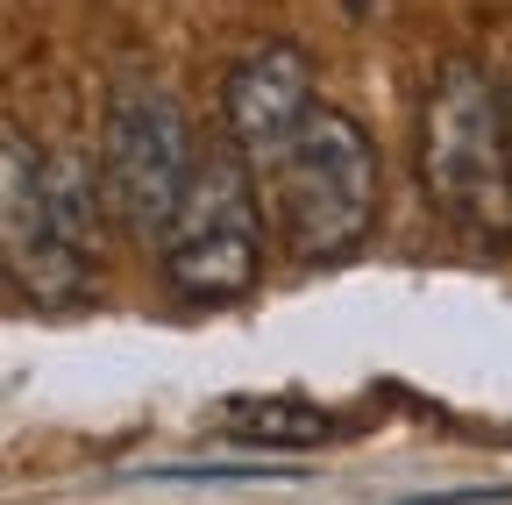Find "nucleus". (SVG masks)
<instances>
[{"instance_id":"f257e3e1","label":"nucleus","mask_w":512,"mask_h":505,"mask_svg":"<svg viewBox=\"0 0 512 505\" xmlns=\"http://www.w3.org/2000/svg\"><path fill=\"white\" fill-rule=\"evenodd\" d=\"M420 178L470 242L512 235V100L477 57H441L420 100Z\"/></svg>"},{"instance_id":"f03ea898","label":"nucleus","mask_w":512,"mask_h":505,"mask_svg":"<svg viewBox=\"0 0 512 505\" xmlns=\"http://www.w3.org/2000/svg\"><path fill=\"white\" fill-rule=\"evenodd\" d=\"M164 278L192 306H228L264 271V214H256V164L235 136L207 143L185 178V200L164 228Z\"/></svg>"},{"instance_id":"7ed1b4c3","label":"nucleus","mask_w":512,"mask_h":505,"mask_svg":"<svg viewBox=\"0 0 512 505\" xmlns=\"http://www.w3.org/2000/svg\"><path fill=\"white\" fill-rule=\"evenodd\" d=\"M271 207L292 264H335L377 221V150L342 107H313L299 143L271 171Z\"/></svg>"},{"instance_id":"20e7f679","label":"nucleus","mask_w":512,"mask_h":505,"mask_svg":"<svg viewBox=\"0 0 512 505\" xmlns=\"http://www.w3.org/2000/svg\"><path fill=\"white\" fill-rule=\"evenodd\" d=\"M200 143L185 129V107L157 79H121L100 114V193L136 242H164Z\"/></svg>"},{"instance_id":"39448f33","label":"nucleus","mask_w":512,"mask_h":505,"mask_svg":"<svg viewBox=\"0 0 512 505\" xmlns=\"http://www.w3.org/2000/svg\"><path fill=\"white\" fill-rule=\"evenodd\" d=\"M0 257H8V278L22 285V299H36V306L86 299L93 257L79 242H64L50 193H43V157L22 136V121L0 129Z\"/></svg>"},{"instance_id":"423d86ee","label":"nucleus","mask_w":512,"mask_h":505,"mask_svg":"<svg viewBox=\"0 0 512 505\" xmlns=\"http://www.w3.org/2000/svg\"><path fill=\"white\" fill-rule=\"evenodd\" d=\"M313 57L299 43H256L221 86V114L228 136L242 143V157L256 164V178H271L285 164V150L299 143L306 114H313Z\"/></svg>"},{"instance_id":"0eeeda50","label":"nucleus","mask_w":512,"mask_h":505,"mask_svg":"<svg viewBox=\"0 0 512 505\" xmlns=\"http://www.w3.org/2000/svg\"><path fill=\"white\" fill-rule=\"evenodd\" d=\"M342 434L335 413H320L306 399H228L221 406V441L235 449H256V456H299V449H328Z\"/></svg>"},{"instance_id":"6e6552de","label":"nucleus","mask_w":512,"mask_h":505,"mask_svg":"<svg viewBox=\"0 0 512 505\" xmlns=\"http://www.w3.org/2000/svg\"><path fill=\"white\" fill-rule=\"evenodd\" d=\"M43 193H50V214H57L64 242H79L86 257H93L100 207H107V193H93V164H86L79 150H50V157H43Z\"/></svg>"},{"instance_id":"1a4fd4ad","label":"nucleus","mask_w":512,"mask_h":505,"mask_svg":"<svg viewBox=\"0 0 512 505\" xmlns=\"http://www.w3.org/2000/svg\"><path fill=\"white\" fill-rule=\"evenodd\" d=\"M150 484H242V477H285L278 456H242V463H150Z\"/></svg>"},{"instance_id":"9d476101","label":"nucleus","mask_w":512,"mask_h":505,"mask_svg":"<svg viewBox=\"0 0 512 505\" xmlns=\"http://www.w3.org/2000/svg\"><path fill=\"white\" fill-rule=\"evenodd\" d=\"M505 100H512V93H505Z\"/></svg>"}]
</instances>
